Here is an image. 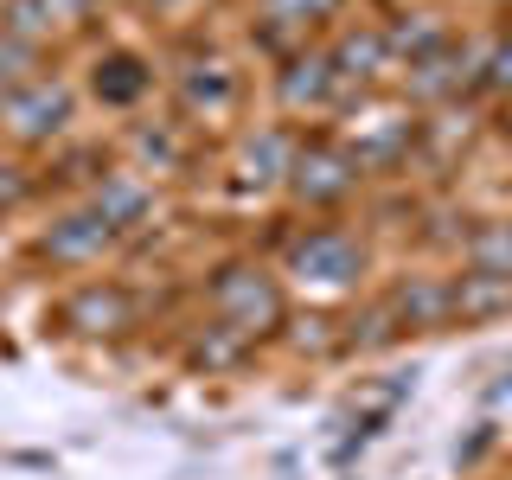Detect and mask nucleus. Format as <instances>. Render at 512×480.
<instances>
[{"instance_id":"nucleus-1","label":"nucleus","mask_w":512,"mask_h":480,"mask_svg":"<svg viewBox=\"0 0 512 480\" xmlns=\"http://www.w3.org/2000/svg\"><path fill=\"white\" fill-rule=\"evenodd\" d=\"M282 288H301L314 301H340V295H359V282L372 276V244L365 231H352L340 218H320V224H288L282 231Z\"/></svg>"},{"instance_id":"nucleus-2","label":"nucleus","mask_w":512,"mask_h":480,"mask_svg":"<svg viewBox=\"0 0 512 480\" xmlns=\"http://www.w3.org/2000/svg\"><path fill=\"white\" fill-rule=\"evenodd\" d=\"M199 301H205V314H212V320L237 327L256 346L276 340L288 308H295V295L282 288V276L263 263V256H224V263H212V269H205V282H199Z\"/></svg>"},{"instance_id":"nucleus-3","label":"nucleus","mask_w":512,"mask_h":480,"mask_svg":"<svg viewBox=\"0 0 512 480\" xmlns=\"http://www.w3.org/2000/svg\"><path fill=\"white\" fill-rule=\"evenodd\" d=\"M77 122H84V90L64 71H39L20 90H0V141L13 154L58 148V141L77 135Z\"/></svg>"},{"instance_id":"nucleus-4","label":"nucleus","mask_w":512,"mask_h":480,"mask_svg":"<svg viewBox=\"0 0 512 480\" xmlns=\"http://www.w3.org/2000/svg\"><path fill=\"white\" fill-rule=\"evenodd\" d=\"M167 90H173V116L186 128H224V122H237V109H244L250 77L237 71L231 52H218V45L199 39V45H186V52L173 58Z\"/></svg>"},{"instance_id":"nucleus-5","label":"nucleus","mask_w":512,"mask_h":480,"mask_svg":"<svg viewBox=\"0 0 512 480\" xmlns=\"http://www.w3.org/2000/svg\"><path fill=\"white\" fill-rule=\"evenodd\" d=\"M340 148L365 167V180H372V173H397V167L416 160V148H423V116H416L410 103H391L384 90L359 96V103L346 109Z\"/></svg>"},{"instance_id":"nucleus-6","label":"nucleus","mask_w":512,"mask_h":480,"mask_svg":"<svg viewBox=\"0 0 512 480\" xmlns=\"http://www.w3.org/2000/svg\"><path fill=\"white\" fill-rule=\"evenodd\" d=\"M52 327L71 340H122V333L148 327V295L128 276H77L52 301Z\"/></svg>"},{"instance_id":"nucleus-7","label":"nucleus","mask_w":512,"mask_h":480,"mask_svg":"<svg viewBox=\"0 0 512 480\" xmlns=\"http://www.w3.org/2000/svg\"><path fill=\"white\" fill-rule=\"evenodd\" d=\"M288 199L314 218H340L346 205H359L365 192V167L340 148V135H301L295 167H288Z\"/></svg>"},{"instance_id":"nucleus-8","label":"nucleus","mask_w":512,"mask_h":480,"mask_svg":"<svg viewBox=\"0 0 512 480\" xmlns=\"http://www.w3.org/2000/svg\"><path fill=\"white\" fill-rule=\"evenodd\" d=\"M109 250H122V237L109 231L84 199H71L64 212H52L39 224V237H32V263H45L52 276H90Z\"/></svg>"},{"instance_id":"nucleus-9","label":"nucleus","mask_w":512,"mask_h":480,"mask_svg":"<svg viewBox=\"0 0 512 480\" xmlns=\"http://www.w3.org/2000/svg\"><path fill=\"white\" fill-rule=\"evenodd\" d=\"M276 103H282V116H295V122L346 116L352 96H346L340 77H333L327 45H314V39H308L301 52H288V58H282V71H276Z\"/></svg>"},{"instance_id":"nucleus-10","label":"nucleus","mask_w":512,"mask_h":480,"mask_svg":"<svg viewBox=\"0 0 512 480\" xmlns=\"http://www.w3.org/2000/svg\"><path fill=\"white\" fill-rule=\"evenodd\" d=\"M327 64H333V77L346 84L352 103H359V96H378L397 77L391 45H384V20H340L333 39H327Z\"/></svg>"},{"instance_id":"nucleus-11","label":"nucleus","mask_w":512,"mask_h":480,"mask_svg":"<svg viewBox=\"0 0 512 480\" xmlns=\"http://www.w3.org/2000/svg\"><path fill=\"white\" fill-rule=\"evenodd\" d=\"M295 148H301V128L288 122H256L237 135L231 148V186L250 192V199H269V192L288 186V167H295Z\"/></svg>"},{"instance_id":"nucleus-12","label":"nucleus","mask_w":512,"mask_h":480,"mask_svg":"<svg viewBox=\"0 0 512 480\" xmlns=\"http://www.w3.org/2000/svg\"><path fill=\"white\" fill-rule=\"evenodd\" d=\"M378 295H384V308H391V320L404 333L455 327V276H442V269H397Z\"/></svg>"},{"instance_id":"nucleus-13","label":"nucleus","mask_w":512,"mask_h":480,"mask_svg":"<svg viewBox=\"0 0 512 480\" xmlns=\"http://www.w3.org/2000/svg\"><path fill=\"white\" fill-rule=\"evenodd\" d=\"M84 205L128 244V237L154 231V218H160V186L148 180V173H135V167H103V180L84 192Z\"/></svg>"},{"instance_id":"nucleus-14","label":"nucleus","mask_w":512,"mask_h":480,"mask_svg":"<svg viewBox=\"0 0 512 480\" xmlns=\"http://www.w3.org/2000/svg\"><path fill=\"white\" fill-rule=\"evenodd\" d=\"M90 96L103 109H116V116H128V109H141L148 103V90L160 84V71H154V58H141L135 45H103V52L90 58Z\"/></svg>"},{"instance_id":"nucleus-15","label":"nucleus","mask_w":512,"mask_h":480,"mask_svg":"<svg viewBox=\"0 0 512 480\" xmlns=\"http://www.w3.org/2000/svg\"><path fill=\"white\" fill-rule=\"evenodd\" d=\"M173 359H180L192 378H224V372H244L256 359V340H244L237 327H224V320L205 314V320H192V327H180Z\"/></svg>"},{"instance_id":"nucleus-16","label":"nucleus","mask_w":512,"mask_h":480,"mask_svg":"<svg viewBox=\"0 0 512 480\" xmlns=\"http://www.w3.org/2000/svg\"><path fill=\"white\" fill-rule=\"evenodd\" d=\"M122 148L135 154V173H148V180H160V173H186L192 167V128L180 116H141L122 135Z\"/></svg>"},{"instance_id":"nucleus-17","label":"nucleus","mask_w":512,"mask_h":480,"mask_svg":"<svg viewBox=\"0 0 512 480\" xmlns=\"http://www.w3.org/2000/svg\"><path fill=\"white\" fill-rule=\"evenodd\" d=\"M384 45H391L397 71H410V64L436 58L442 45H455V20H448L442 7H397L391 20H384Z\"/></svg>"},{"instance_id":"nucleus-18","label":"nucleus","mask_w":512,"mask_h":480,"mask_svg":"<svg viewBox=\"0 0 512 480\" xmlns=\"http://www.w3.org/2000/svg\"><path fill=\"white\" fill-rule=\"evenodd\" d=\"M276 340L295 352V359H346V340H340V314H320V308H288Z\"/></svg>"},{"instance_id":"nucleus-19","label":"nucleus","mask_w":512,"mask_h":480,"mask_svg":"<svg viewBox=\"0 0 512 480\" xmlns=\"http://www.w3.org/2000/svg\"><path fill=\"white\" fill-rule=\"evenodd\" d=\"M506 314H512V282L461 269L455 276V327H487V320H506Z\"/></svg>"},{"instance_id":"nucleus-20","label":"nucleus","mask_w":512,"mask_h":480,"mask_svg":"<svg viewBox=\"0 0 512 480\" xmlns=\"http://www.w3.org/2000/svg\"><path fill=\"white\" fill-rule=\"evenodd\" d=\"M461 263L474 276H506L512 282V218H474L468 244H461Z\"/></svg>"},{"instance_id":"nucleus-21","label":"nucleus","mask_w":512,"mask_h":480,"mask_svg":"<svg viewBox=\"0 0 512 480\" xmlns=\"http://www.w3.org/2000/svg\"><path fill=\"white\" fill-rule=\"evenodd\" d=\"M340 13H346V0H263V20L282 26V32H295V39H308L314 26L340 20Z\"/></svg>"},{"instance_id":"nucleus-22","label":"nucleus","mask_w":512,"mask_h":480,"mask_svg":"<svg viewBox=\"0 0 512 480\" xmlns=\"http://www.w3.org/2000/svg\"><path fill=\"white\" fill-rule=\"evenodd\" d=\"M32 199H39V173H32L20 154H0V218L26 212Z\"/></svg>"},{"instance_id":"nucleus-23","label":"nucleus","mask_w":512,"mask_h":480,"mask_svg":"<svg viewBox=\"0 0 512 480\" xmlns=\"http://www.w3.org/2000/svg\"><path fill=\"white\" fill-rule=\"evenodd\" d=\"M39 71H45V52H39V45L0 32V90H20V84H32Z\"/></svg>"},{"instance_id":"nucleus-24","label":"nucleus","mask_w":512,"mask_h":480,"mask_svg":"<svg viewBox=\"0 0 512 480\" xmlns=\"http://www.w3.org/2000/svg\"><path fill=\"white\" fill-rule=\"evenodd\" d=\"M480 96H506V103H512V26H500V32H493V45H487Z\"/></svg>"},{"instance_id":"nucleus-25","label":"nucleus","mask_w":512,"mask_h":480,"mask_svg":"<svg viewBox=\"0 0 512 480\" xmlns=\"http://www.w3.org/2000/svg\"><path fill=\"white\" fill-rule=\"evenodd\" d=\"M39 13L52 20L58 39H77V32H90V20H96V0H39Z\"/></svg>"},{"instance_id":"nucleus-26","label":"nucleus","mask_w":512,"mask_h":480,"mask_svg":"<svg viewBox=\"0 0 512 480\" xmlns=\"http://www.w3.org/2000/svg\"><path fill=\"white\" fill-rule=\"evenodd\" d=\"M96 7H128V0H96Z\"/></svg>"}]
</instances>
